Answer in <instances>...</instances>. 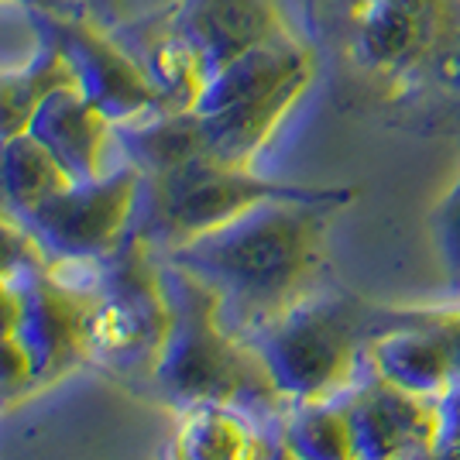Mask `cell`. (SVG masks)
<instances>
[{"instance_id":"6da1fadb","label":"cell","mask_w":460,"mask_h":460,"mask_svg":"<svg viewBox=\"0 0 460 460\" xmlns=\"http://www.w3.org/2000/svg\"><path fill=\"white\" fill-rule=\"evenodd\" d=\"M350 199L354 190L320 199H265L224 227L162 251V258L207 282L220 299L224 326L244 341L316 288L330 213Z\"/></svg>"},{"instance_id":"7a4b0ae2","label":"cell","mask_w":460,"mask_h":460,"mask_svg":"<svg viewBox=\"0 0 460 460\" xmlns=\"http://www.w3.org/2000/svg\"><path fill=\"white\" fill-rule=\"evenodd\" d=\"M158 282L169 306V330L148 378L155 395L175 412L224 402L261 422H279L286 402L248 341L224 326L217 292L162 254Z\"/></svg>"},{"instance_id":"3957f363","label":"cell","mask_w":460,"mask_h":460,"mask_svg":"<svg viewBox=\"0 0 460 460\" xmlns=\"http://www.w3.org/2000/svg\"><path fill=\"white\" fill-rule=\"evenodd\" d=\"M395 309L361 303L341 288H313L248 341L282 402L337 399L365 375L367 341L392 323Z\"/></svg>"},{"instance_id":"277c9868","label":"cell","mask_w":460,"mask_h":460,"mask_svg":"<svg viewBox=\"0 0 460 460\" xmlns=\"http://www.w3.org/2000/svg\"><path fill=\"white\" fill-rule=\"evenodd\" d=\"M326 35L358 76L402 103L460 31V0H323Z\"/></svg>"},{"instance_id":"5b68a950","label":"cell","mask_w":460,"mask_h":460,"mask_svg":"<svg viewBox=\"0 0 460 460\" xmlns=\"http://www.w3.org/2000/svg\"><path fill=\"white\" fill-rule=\"evenodd\" d=\"M341 192L350 190L275 182V179L258 175L254 169H230L199 155L165 175H141L131 234L148 241L162 254L207 230L224 227L227 220L241 217L265 199H279V196L320 199V196H341Z\"/></svg>"},{"instance_id":"8992f818","label":"cell","mask_w":460,"mask_h":460,"mask_svg":"<svg viewBox=\"0 0 460 460\" xmlns=\"http://www.w3.org/2000/svg\"><path fill=\"white\" fill-rule=\"evenodd\" d=\"M100 265V292L83 316V358L114 375H148L169 330L158 251L128 230Z\"/></svg>"},{"instance_id":"52a82bcc","label":"cell","mask_w":460,"mask_h":460,"mask_svg":"<svg viewBox=\"0 0 460 460\" xmlns=\"http://www.w3.org/2000/svg\"><path fill=\"white\" fill-rule=\"evenodd\" d=\"M141 172L114 165L90 182H69L41 207L18 217L45 261H100L128 237Z\"/></svg>"},{"instance_id":"ba28073f","label":"cell","mask_w":460,"mask_h":460,"mask_svg":"<svg viewBox=\"0 0 460 460\" xmlns=\"http://www.w3.org/2000/svg\"><path fill=\"white\" fill-rule=\"evenodd\" d=\"M35 14H39L45 41H52L69 62L76 90L114 128L169 111L148 76L141 73V66L120 49L114 31L103 28L93 14H49V11H35Z\"/></svg>"},{"instance_id":"9c48e42d","label":"cell","mask_w":460,"mask_h":460,"mask_svg":"<svg viewBox=\"0 0 460 460\" xmlns=\"http://www.w3.org/2000/svg\"><path fill=\"white\" fill-rule=\"evenodd\" d=\"M7 282L18 296V326L14 337L28 350L35 388L56 382L83 358V316L96 296L58 282L49 271L45 258L35 265H24Z\"/></svg>"},{"instance_id":"30bf717a","label":"cell","mask_w":460,"mask_h":460,"mask_svg":"<svg viewBox=\"0 0 460 460\" xmlns=\"http://www.w3.org/2000/svg\"><path fill=\"white\" fill-rule=\"evenodd\" d=\"M354 460H426L440 437L433 399L409 395L365 371L344 395Z\"/></svg>"},{"instance_id":"8fae6325","label":"cell","mask_w":460,"mask_h":460,"mask_svg":"<svg viewBox=\"0 0 460 460\" xmlns=\"http://www.w3.org/2000/svg\"><path fill=\"white\" fill-rule=\"evenodd\" d=\"M365 371L409 395L440 402L460 371L457 344L422 309H395L365 347Z\"/></svg>"},{"instance_id":"7c38bea8","label":"cell","mask_w":460,"mask_h":460,"mask_svg":"<svg viewBox=\"0 0 460 460\" xmlns=\"http://www.w3.org/2000/svg\"><path fill=\"white\" fill-rule=\"evenodd\" d=\"M169 7L175 28L203 58L207 79L230 58L292 31L275 0H175Z\"/></svg>"},{"instance_id":"4fadbf2b","label":"cell","mask_w":460,"mask_h":460,"mask_svg":"<svg viewBox=\"0 0 460 460\" xmlns=\"http://www.w3.org/2000/svg\"><path fill=\"white\" fill-rule=\"evenodd\" d=\"M111 31L120 41V49L141 66V73L148 76L169 111L196 107V96L207 83V69L196 49L175 28L172 7H162L148 18L114 21Z\"/></svg>"},{"instance_id":"5bb4252c","label":"cell","mask_w":460,"mask_h":460,"mask_svg":"<svg viewBox=\"0 0 460 460\" xmlns=\"http://www.w3.org/2000/svg\"><path fill=\"white\" fill-rule=\"evenodd\" d=\"M28 135L62 165L73 182L103 175V152L114 141V124L76 90V83L56 86L39 103Z\"/></svg>"},{"instance_id":"9a60e30c","label":"cell","mask_w":460,"mask_h":460,"mask_svg":"<svg viewBox=\"0 0 460 460\" xmlns=\"http://www.w3.org/2000/svg\"><path fill=\"white\" fill-rule=\"evenodd\" d=\"M309 83L313 79H296V83H286L282 90L261 96L254 103H241V107L207 117L196 114L199 117L203 155L220 162V165H230V169H254L258 155L265 152V145L282 128L288 111L303 100Z\"/></svg>"},{"instance_id":"2e32d148","label":"cell","mask_w":460,"mask_h":460,"mask_svg":"<svg viewBox=\"0 0 460 460\" xmlns=\"http://www.w3.org/2000/svg\"><path fill=\"white\" fill-rule=\"evenodd\" d=\"M279 422H261L237 405L207 402L179 412L175 450L182 460H261Z\"/></svg>"},{"instance_id":"e0dca14e","label":"cell","mask_w":460,"mask_h":460,"mask_svg":"<svg viewBox=\"0 0 460 460\" xmlns=\"http://www.w3.org/2000/svg\"><path fill=\"white\" fill-rule=\"evenodd\" d=\"M114 141L124 162L141 175H165L203 155L199 117L192 111H158L117 124Z\"/></svg>"},{"instance_id":"ac0fdd59","label":"cell","mask_w":460,"mask_h":460,"mask_svg":"<svg viewBox=\"0 0 460 460\" xmlns=\"http://www.w3.org/2000/svg\"><path fill=\"white\" fill-rule=\"evenodd\" d=\"M347 395V392H344ZM344 395L286 402L279 416V440L292 460H354Z\"/></svg>"},{"instance_id":"d6986e66","label":"cell","mask_w":460,"mask_h":460,"mask_svg":"<svg viewBox=\"0 0 460 460\" xmlns=\"http://www.w3.org/2000/svg\"><path fill=\"white\" fill-rule=\"evenodd\" d=\"M69 182L73 179L62 172V165L31 135L0 141V186H4L7 213L14 220L41 207L45 199H52Z\"/></svg>"},{"instance_id":"ffe728a7","label":"cell","mask_w":460,"mask_h":460,"mask_svg":"<svg viewBox=\"0 0 460 460\" xmlns=\"http://www.w3.org/2000/svg\"><path fill=\"white\" fill-rule=\"evenodd\" d=\"M66 83H73V73L52 41H45V49L24 69L0 73V141L28 135L39 103Z\"/></svg>"},{"instance_id":"44dd1931","label":"cell","mask_w":460,"mask_h":460,"mask_svg":"<svg viewBox=\"0 0 460 460\" xmlns=\"http://www.w3.org/2000/svg\"><path fill=\"white\" fill-rule=\"evenodd\" d=\"M45 49L39 14L24 4L0 0V73L24 69Z\"/></svg>"},{"instance_id":"7402d4cb","label":"cell","mask_w":460,"mask_h":460,"mask_svg":"<svg viewBox=\"0 0 460 460\" xmlns=\"http://www.w3.org/2000/svg\"><path fill=\"white\" fill-rule=\"evenodd\" d=\"M429 230H433V244L440 254L443 279L454 292H460V169L450 190L443 192L440 203L429 213Z\"/></svg>"},{"instance_id":"603a6c76","label":"cell","mask_w":460,"mask_h":460,"mask_svg":"<svg viewBox=\"0 0 460 460\" xmlns=\"http://www.w3.org/2000/svg\"><path fill=\"white\" fill-rule=\"evenodd\" d=\"M41 261L39 244L31 241V234L21 227L11 213H0V279L14 275L24 265Z\"/></svg>"},{"instance_id":"cb8c5ba5","label":"cell","mask_w":460,"mask_h":460,"mask_svg":"<svg viewBox=\"0 0 460 460\" xmlns=\"http://www.w3.org/2000/svg\"><path fill=\"white\" fill-rule=\"evenodd\" d=\"M28 392H35L28 350L21 347V341L14 333H4L0 337V399L28 395Z\"/></svg>"},{"instance_id":"d4e9b609","label":"cell","mask_w":460,"mask_h":460,"mask_svg":"<svg viewBox=\"0 0 460 460\" xmlns=\"http://www.w3.org/2000/svg\"><path fill=\"white\" fill-rule=\"evenodd\" d=\"M437 409H440V437L437 440H460V371L454 385L447 388V395L437 402Z\"/></svg>"},{"instance_id":"484cf974","label":"cell","mask_w":460,"mask_h":460,"mask_svg":"<svg viewBox=\"0 0 460 460\" xmlns=\"http://www.w3.org/2000/svg\"><path fill=\"white\" fill-rule=\"evenodd\" d=\"M14 326H18V296L7 279H0V337L14 333Z\"/></svg>"},{"instance_id":"4316f807","label":"cell","mask_w":460,"mask_h":460,"mask_svg":"<svg viewBox=\"0 0 460 460\" xmlns=\"http://www.w3.org/2000/svg\"><path fill=\"white\" fill-rule=\"evenodd\" d=\"M422 313L433 316V320L450 333V341L457 344V354H460V303L457 306H429V309H422Z\"/></svg>"},{"instance_id":"83f0119b","label":"cell","mask_w":460,"mask_h":460,"mask_svg":"<svg viewBox=\"0 0 460 460\" xmlns=\"http://www.w3.org/2000/svg\"><path fill=\"white\" fill-rule=\"evenodd\" d=\"M31 11H49V14H90L83 0H14Z\"/></svg>"},{"instance_id":"f1b7e54d","label":"cell","mask_w":460,"mask_h":460,"mask_svg":"<svg viewBox=\"0 0 460 460\" xmlns=\"http://www.w3.org/2000/svg\"><path fill=\"white\" fill-rule=\"evenodd\" d=\"M426 460H460V440H437Z\"/></svg>"},{"instance_id":"f546056e","label":"cell","mask_w":460,"mask_h":460,"mask_svg":"<svg viewBox=\"0 0 460 460\" xmlns=\"http://www.w3.org/2000/svg\"><path fill=\"white\" fill-rule=\"evenodd\" d=\"M261 460H292V457H288V450L282 447V440H279V429H275V437H271L269 450L261 454Z\"/></svg>"},{"instance_id":"4dcf8cb0","label":"cell","mask_w":460,"mask_h":460,"mask_svg":"<svg viewBox=\"0 0 460 460\" xmlns=\"http://www.w3.org/2000/svg\"><path fill=\"white\" fill-rule=\"evenodd\" d=\"M83 4H86V11H90V14H100V18H103V14H107V11H111V7H114V0H83Z\"/></svg>"},{"instance_id":"1f68e13d","label":"cell","mask_w":460,"mask_h":460,"mask_svg":"<svg viewBox=\"0 0 460 460\" xmlns=\"http://www.w3.org/2000/svg\"><path fill=\"white\" fill-rule=\"evenodd\" d=\"M155 460H182L179 457V450H175V443L169 440V443H162V450H158V457Z\"/></svg>"},{"instance_id":"d6a6232c","label":"cell","mask_w":460,"mask_h":460,"mask_svg":"<svg viewBox=\"0 0 460 460\" xmlns=\"http://www.w3.org/2000/svg\"><path fill=\"white\" fill-rule=\"evenodd\" d=\"M0 213H7V203H4V186H0Z\"/></svg>"}]
</instances>
